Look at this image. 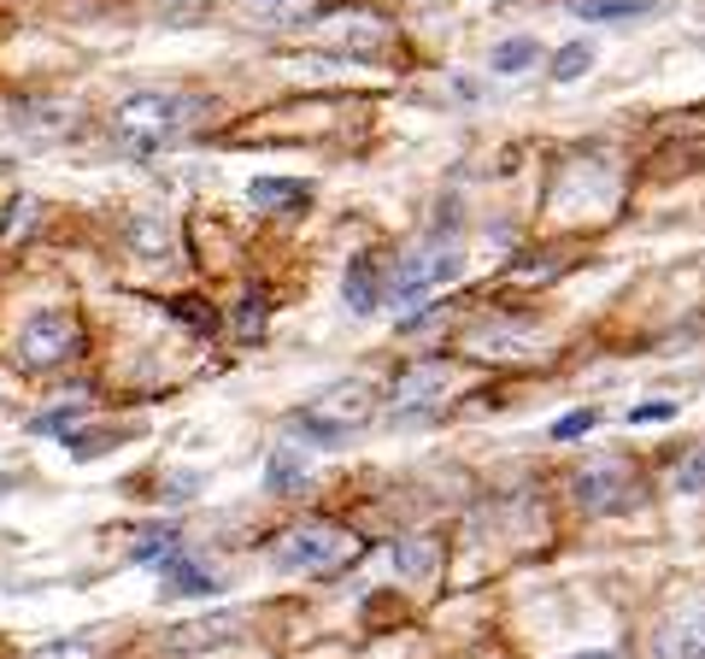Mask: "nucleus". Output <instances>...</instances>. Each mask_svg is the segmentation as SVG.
Here are the masks:
<instances>
[{
    "mask_svg": "<svg viewBox=\"0 0 705 659\" xmlns=\"http://www.w3.org/2000/svg\"><path fill=\"white\" fill-rule=\"evenodd\" d=\"M30 659H95V653H89V642L77 636V642H48V648H36Z\"/></svg>",
    "mask_w": 705,
    "mask_h": 659,
    "instance_id": "bb28decb",
    "label": "nucleus"
},
{
    "mask_svg": "<svg viewBox=\"0 0 705 659\" xmlns=\"http://www.w3.org/2000/svg\"><path fill=\"white\" fill-rule=\"evenodd\" d=\"M576 18H594V24H624V18H647L658 12V0H570Z\"/></svg>",
    "mask_w": 705,
    "mask_h": 659,
    "instance_id": "2eb2a0df",
    "label": "nucleus"
},
{
    "mask_svg": "<svg viewBox=\"0 0 705 659\" xmlns=\"http://www.w3.org/2000/svg\"><path fill=\"white\" fill-rule=\"evenodd\" d=\"M247 24H265V30H300L312 24V0H236Z\"/></svg>",
    "mask_w": 705,
    "mask_h": 659,
    "instance_id": "1a4fd4ad",
    "label": "nucleus"
},
{
    "mask_svg": "<svg viewBox=\"0 0 705 659\" xmlns=\"http://www.w3.org/2000/svg\"><path fill=\"white\" fill-rule=\"evenodd\" d=\"M77 354V318L71 313H36L18 336V360L36 365V371H53Z\"/></svg>",
    "mask_w": 705,
    "mask_h": 659,
    "instance_id": "20e7f679",
    "label": "nucleus"
},
{
    "mask_svg": "<svg viewBox=\"0 0 705 659\" xmlns=\"http://www.w3.org/2000/svg\"><path fill=\"white\" fill-rule=\"evenodd\" d=\"M341 295H347V306L359 318H370L383 306V288H377V254H359L347 265V283H341Z\"/></svg>",
    "mask_w": 705,
    "mask_h": 659,
    "instance_id": "9b49d317",
    "label": "nucleus"
},
{
    "mask_svg": "<svg viewBox=\"0 0 705 659\" xmlns=\"http://www.w3.org/2000/svg\"><path fill=\"white\" fill-rule=\"evenodd\" d=\"M206 7H212V0H159V12L171 18V24H189V18H200Z\"/></svg>",
    "mask_w": 705,
    "mask_h": 659,
    "instance_id": "393cba45",
    "label": "nucleus"
},
{
    "mask_svg": "<svg viewBox=\"0 0 705 659\" xmlns=\"http://www.w3.org/2000/svg\"><path fill=\"white\" fill-rule=\"evenodd\" d=\"M306 478H312V460L300 447H277L271 465H265V489L271 494H295V489H306Z\"/></svg>",
    "mask_w": 705,
    "mask_h": 659,
    "instance_id": "ddd939ff",
    "label": "nucleus"
},
{
    "mask_svg": "<svg viewBox=\"0 0 705 659\" xmlns=\"http://www.w3.org/2000/svg\"><path fill=\"white\" fill-rule=\"evenodd\" d=\"M206 112L200 95H171V89H141L123 95L112 107V141L130 154H159L177 136H189V124Z\"/></svg>",
    "mask_w": 705,
    "mask_h": 659,
    "instance_id": "f257e3e1",
    "label": "nucleus"
},
{
    "mask_svg": "<svg viewBox=\"0 0 705 659\" xmlns=\"http://www.w3.org/2000/svg\"><path fill=\"white\" fill-rule=\"evenodd\" d=\"M159 583H165V594H218V577L200 571L189 553H171V560H159Z\"/></svg>",
    "mask_w": 705,
    "mask_h": 659,
    "instance_id": "f8f14e48",
    "label": "nucleus"
},
{
    "mask_svg": "<svg viewBox=\"0 0 705 659\" xmlns=\"http://www.w3.org/2000/svg\"><path fill=\"white\" fill-rule=\"evenodd\" d=\"M594 424H599V412H588V406L583 412H565V419L553 424V442H576V436H588Z\"/></svg>",
    "mask_w": 705,
    "mask_h": 659,
    "instance_id": "4be33fe9",
    "label": "nucleus"
},
{
    "mask_svg": "<svg viewBox=\"0 0 705 659\" xmlns=\"http://www.w3.org/2000/svg\"><path fill=\"white\" fill-rule=\"evenodd\" d=\"M171 313H182V324H195V330H218V313L200 301H171Z\"/></svg>",
    "mask_w": 705,
    "mask_h": 659,
    "instance_id": "b1692460",
    "label": "nucleus"
},
{
    "mask_svg": "<svg viewBox=\"0 0 705 659\" xmlns=\"http://www.w3.org/2000/svg\"><path fill=\"white\" fill-rule=\"evenodd\" d=\"M347 560H359V535H347L336 524H300L277 542L282 571H336Z\"/></svg>",
    "mask_w": 705,
    "mask_h": 659,
    "instance_id": "7ed1b4c3",
    "label": "nucleus"
},
{
    "mask_svg": "<svg viewBox=\"0 0 705 659\" xmlns=\"http://www.w3.org/2000/svg\"><path fill=\"white\" fill-rule=\"evenodd\" d=\"M459 272H465V247L453 236H429L424 247H411V254L388 272V301L411 306V301H424L435 283H453Z\"/></svg>",
    "mask_w": 705,
    "mask_h": 659,
    "instance_id": "f03ea898",
    "label": "nucleus"
},
{
    "mask_svg": "<svg viewBox=\"0 0 705 659\" xmlns=\"http://www.w3.org/2000/svg\"><path fill=\"white\" fill-rule=\"evenodd\" d=\"M435 553H441V548H435L429 535H406V542H394V571L418 583V577H429V571H435Z\"/></svg>",
    "mask_w": 705,
    "mask_h": 659,
    "instance_id": "dca6fc26",
    "label": "nucleus"
},
{
    "mask_svg": "<svg viewBox=\"0 0 705 659\" xmlns=\"http://www.w3.org/2000/svg\"><path fill=\"white\" fill-rule=\"evenodd\" d=\"M676 419V401H641L629 406V424H671Z\"/></svg>",
    "mask_w": 705,
    "mask_h": 659,
    "instance_id": "5701e85b",
    "label": "nucleus"
},
{
    "mask_svg": "<svg viewBox=\"0 0 705 659\" xmlns=\"http://www.w3.org/2000/svg\"><path fill=\"white\" fill-rule=\"evenodd\" d=\"M570 659H617L612 648H588V653H570Z\"/></svg>",
    "mask_w": 705,
    "mask_h": 659,
    "instance_id": "cd10ccee",
    "label": "nucleus"
},
{
    "mask_svg": "<svg viewBox=\"0 0 705 659\" xmlns=\"http://www.w3.org/2000/svg\"><path fill=\"white\" fill-rule=\"evenodd\" d=\"M653 659H705V612L671 618L653 642Z\"/></svg>",
    "mask_w": 705,
    "mask_h": 659,
    "instance_id": "6e6552de",
    "label": "nucleus"
},
{
    "mask_svg": "<svg viewBox=\"0 0 705 659\" xmlns=\"http://www.w3.org/2000/svg\"><path fill=\"white\" fill-rule=\"evenodd\" d=\"M318 36L341 41V48H359V53H377L394 30H388V18H377L370 7H336V12L318 18Z\"/></svg>",
    "mask_w": 705,
    "mask_h": 659,
    "instance_id": "423d86ee",
    "label": "nucleus"
},
{
    "mask_svg": "<svg viewBox=\"0 0 705 659\" xmlns=\"http://www.w3.org/2000/svg\"><path fill=\"white\" fill-rule=\"evenodd\" d=\"M441 395H447V365H418L394 383V412H435Z\"/></svg>",
    "mask_w": 705,
    "mask_h": 659,
    "instance_id": "0eeeda50",
    "label": "nucleus"
},
{
    "mask_svg": "<svg viewBox=\"0 0 705 659\" xmlns=\"http://www.w3.org/2000/svg\"><path fill=\"white\" fill-rule=\"evenodd\" d=\"M576 501H583L588 512H624L635 501V471L617 460V453H606V460H594L576 471Z\"/></svg>",
    "mask_w": 705,
    "mask_h": 659,
    "instance_id": "39448f33",
    "label": "nucleus"
},
{
    "mask_svg": "<svg viewBox=\"0 0 705 659\" xmlns=\"http://www.w3.org/2000/svg\"><path fill=\"white\" fill-rule=\"evenodd\" d=\"M671 483L682 494H705V442H694L688 453H676V471H671Z\"/></svg>",
    "mask_w": 705,
    "mask_h": 659,
    "instance_id": "6ab92c4d",
    "label": "nucleus"
},
{
    "mask_svg": "<svg viewBox=\"0 0 705 659\" xmlns=\"http://www.w3.org/2000/svg\"><path fill=\"white\" fill-rule=\"evenodd\" d=\"M247 200L254 206H312V183H300V177H254L247 183Z\"/></svg>",
    "mask_w": 705,
    "mask_h": 659,
    "instance_id": "4468645a",
    "label": "nucleus"
},
{
    "mask_svg": "<svg viewBox=\"0 0 705 659\" xmlns=\"http://www.w3.org/2000/svg\"><path fill=\"white\" fill-rule=\"evenodd\" d=\"M77 419H82V406H48L30 430H36V436H71Z\"/></svg>",
    "mask_w": 705,
    "mask_h": 659,
    "instance_id": "aec40b11",
    "label": "nucleus"
},
{
    "mask_svg": "<svg viewBox=\"0 0 705 659\" xmlns=\"http://www.w3.org/2000/svg\"><path fill=\"white\" fill-rule=\"evenodd\" d=\"M112 442H118L112 430H82V436L71 430V436H66V453H71V460H95V453H107Z\"/></svg>",
    "mask_w": 705,
    "mask_h": 659,
    "instance_id": "412c9836",
    "label": "nucleus"
},
{
    "mask_svg": "<svg viewBox=\"0 0 705 659\" xmlns=\"http://www.w3.org/2000/svg\"><path fill=\"white\" fill-rule=\"evenodd\" d=\"M236 330H241V336H259V330H265V301L247 295V301H241V313H236Z\"/></svg>",
    "mask_w": 705,
    "mask_h": 659,
    "instance_id": "a878e982",
    "label": "nucleus"
},
{
    "mask_svg": "<svg viewBox=\"0 0 705 659\" xmlns=\"http://www.w3.org/2000/svg\"><path fill=\"white\" fill-rule=\"evenodd\" d=\"M535 59H542V41H535V36H512V41H500V48H494V71L512 77V71H529Z\"/></svg>",
    "mask_w": 705,
    "mask_h": 659,
    "instance_id": "f3484780",
    "label": "nucleus"
},
{
    "mask_svg": "<svg viewBox=\"0 0 705 659\" xmlns=\"http://www.w3.org/2000/svg\"><path fill=\"white\" fill-rule=\"evenodd\" d=\"M588 66H594V41L583 36V41H570V48L553 53V82H576Z\"/></svg>",
    "mask_w": 705,
    "mask_h": 659,
    "instance_id": "a211bd4d",
    "label": "nucleus"
},
{
    "mask_svg": "<svg viewBox=\"0 0 705 659\" xmlns=\"http://www.w3.org/2000/svg\"><path fill=\"white\" fill-rule=\"evenodd\" d=\"M241 636V612H218V618H195L171 636L177 653H195V648H218V642H236Z\"/></svg>",
    "mask_w": 705,
    "mask_h": 659,
    "instance_id": "9d476101",
    "label": "nucleus"
}]
</instances>
